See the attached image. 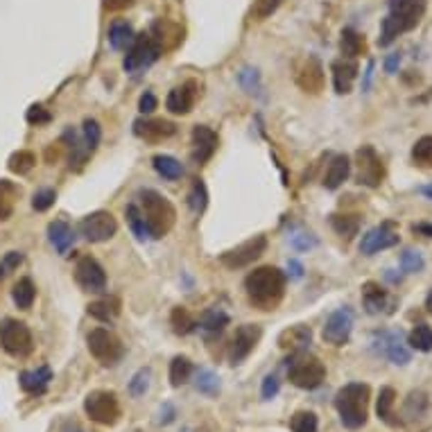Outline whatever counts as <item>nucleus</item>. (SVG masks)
Masks as SVG:
<instances>
[{"mask_svg": "<svg viewBox=\"0 0 432 432\" xmlns=\"http://www.w3.org/2000/svg\"><path fill=\"white\" fill-rule=\"evenodd\" d=\"M245 290L251 306L258 310H274L285 294V274L272 265L258 267L247 274Z\"/></svg>", "mask_w": 432, "mask_h": 432, "instance_id": "obj_1", "label": "nucleus"}, {"mask_svg": "<svg viewBox=\"0 0 432 432\" xmlns=\"http://www.w3.org/2000/svg\"><path fill=\"white\" fill-rule=\"evenodd\" d=\"M426 14V0H392L389 14L380 23L378 45H392L401 34L414 30Z\"/></svg>", "mask_w": 432, "mask_h": 432, "instance_id": "obj_2", "label": "nucleus"}, {"mask_svg": "<svg viewBox=\"0 0 432 432\" xmlns=\"http://www.w3.org/2000/svg\"><path fill=\"white\" fill-rule=\"evenodd\" d=\"M138 197H140V213L143 218H145L150 236L154 240H159L170 233V229L177 222V211L172 206V201L152 188L140 190Z\"/></svg>", "mask_w": 432, "mask_h": 432, "instance_id": "obj_3", "label": "nucleus"}, {"mask_svg": "<svg viewBox=\"0 0 432 432\" xmlns=\"http://www.w3.org/2000/svg\"><path fill=\"white\" fill-rule=\"evenodd\" d=\"M369 385L365 382H349L335 394V407H338L342 423L349 430H358L367 423V405H369Z\"/></svg>", "mask_w": 432, "mask_h": 432, "instance_id": "obj_4", "label": "nucleus"}, {"mask_svg": "<svg viewBox=\"0 0 432 432\" xmlns=\"http://www.w3.org/2000/svg\"><path fill=\"white\" fill-rule=\"evenodd\" d=\"M0 346L11 358H26L32 353L34 342L28 323L18 319H3L0 321Z\"/></svg>", "mask_w": 432, "mask_h": 432, "instance_id": "obj_5", "label": "nucleus"}, {"mask_svg": "<svg viewBox=\"0 0 432 432\" xmlns=\"http://www.w3.org/2000/svg\"><path fill=\"white\" fill-rule=\"evenodd\" d=\"M84 412L89 414L91 421L102 426H113L120 419V403L113 392L95 389L84 399Z\"/></svg>", "mask_w": 432, "mask_h": 432, "instance_id": "obj_6", "label": "nucleus"}, {"mask_svg": "<svg viewBox=\"0 0 432 432\" xmlns=\"http://www.w3.org/2000/svg\"><path fill=\"white\" fill-rule=\"evenodd\" d=\"M287 378H290V382L299 389H317L323 382V378H326V367H323L319 358L304 355L290 365Z\"/></svg>", "mask_w": 432, "mask_h": 432, "instance_id": "obj_7", "label": "nucleus"}, {"mask_svg": "<svg viewBox=\"0 0 432 432\" xmlns=\"http://www.w3.org/2000/svg\"><path fill=\"white\" fill-rule=\"evenodd\" d=\"M89 344V351L91 355L98 360V362L111 367L116 365L120 358H123L125 349H123V342H120L111 331L106 328H93L87 338Z\"/></svg>", "mask_w": 432, "mask_h": 432, "instance_id": "obj_8", "label": "nucleus"}, {"mask_svg": "<svg viewBox=\"0 0 432 432\" xmlns=\"http://www.w3.org/2000/svg\"><path fill=\"white\" fill-rule=\"evenodd\" d=\"M161 52H163L161 45L154 41L150 34H138V37H134V41H131V45H129L123 66H125L127 73H136V70L152 66L161 57Z\"/></svg>", "mask_w": 432, "mask_h": 432, "instance_id": "obj_9", "label": "nucleus"}, {"mask_svg": "<svg viewBox=\"0 0 432 432\" xmlns=\"http://www.w3.org/2000/svg\"><path fill=\"white\" fill-rule=\"evenodd\" d=\"M355 163H358V172L355 179L360 186L367 188H378L385 179V163H382L380 154L371 148V145H362L355 154Z\"/></svg>", "mask_w": 432, "mask_h": 432, "instance_id": "obj_10", "label": "nucleus"}, {"mask_svg": "<svg viewBox=\"0 0 432 432\" xmlns=\"http://www.w3.org/2000/svg\"><path fill=\"white\" fill-rule=\"evenodd\" d=\"M371 349H374L378 355L387 358L392 365H407V362H410V358H412L401 331H380V333H376L374 340H371Z\"/></svg>", "mask_w": 432, "mask_h": 432, "instance_id": "obj_11", "label": "nucleus"}, {"mask_svg": "<svg viewBox=\"0 0 432 432\" xmlns=\"http://www.w3.org/2000/svg\"><path fill=\"white\" fill-rule=\"evenodd\" d=\"M265 249H267V238L265 236H254V238L245 240L243 245L224 251V254L220 256V262L229 270L249 267L251 262L258 260L262 254H265Z\"/></svg>", "mask_w": 432, "mask_h": 432, "instance_id": "obj_12", "label": "nucleus"}, {"mask_svg": "<svg viewBox=\"0 0 432 432\" xmlns=\"http://www.w3.org/2000/svg\"><path fill=\"white\" fill-rule=\"evenodd\" d=\"M79 233L89 243H106L118 233V220L109 211H95L79 222Z\"/></svg>", "mask_w": 432, "mask_h": 432, "instance_id": "obj_13", "label": "nucleus"}, {"mask_svg": "<svg viewBox=\"0 0 432 432\" xmlns=\"http://www.w3.org/2000/svg\"><path fill=\"white\" fill-rule=\"evenodd\" d=\"M399 231L394 229V222H382L380 226H374L369 229L362 240H360V251L365 256H374L378 251H385L399 245Z\"/></svg>", "mask_w": 432, "mask_h": 432, "instance_id": "obj_14", "label": "nucleus"}, {"mask_svg": "<svg viewBox=\"0 0 432 432\" xmlns=\"http://www.w3.org/2000/svg\"><path fill=\"white\" fill-rule=\"evenodd\" d=\"M353 331V313L351 308H340L326 319V326L321 331V338L326 344L333 346H344L351 338Z\"/></svg>", "mask_w": 432, "mask_h": 432, "instance_id": "obj_15", "label": "nucleus"}, {"mask_svg": "<svg viewBox=\"0 0 432 432\" xmlns=\"http://www.w3.org/2000/svg\"><path fill=\"white\" fill-rule=\"evenodd\" d=\"M260 335H262V328L256 326V323H243V326H238V331L233 335V342H231V349H229L231 365L245 362L249 353L254 351L256 344L260 342Z\"/></svg>", "mask_w": 432, "mask_h": 432, "instance_id": "obj_16", "label": "nucleus"}, {"mask_svg": "<svg viewBox=\"0 0 432 432\" xmlns=\"http://www.w3.org/2000/svg\"><path fill=\"white\" fill-rule=\"evenodd\" d=\"M75 281L87 292H102L106 287V274L93 256H82L75 265Z\"/></svg>", "mask_w": 432, "mask_h": 432, "instance_id": "obj_17", "label": "nucleus"}, {"mask_svg": "<svg viewBox=\"0 0 432 432\" xmlns=\"http://www.w3.org/2000/svg\"><path fill=\"white\" fill-rule=\"evenodd\" d=\"M195 100H197V82L188 79V82L182 84V87H177V89H172L170 93H167L165 106H167V111H170V113L186 116V113L193 111Z\"/></svg>", "mask_w": 432, "mask_h": 432, "instance_id": "obj_18", "label": "nucleus"}, {"mask_svg": "<svg viewBox=\"0 0 432 432\" xmlns=\"http://www.w3.org/2000/svg\"><path fill=\"white\" fill-rule=\"evenodd\" d=\"M134 134L143 140L150 143H159L177 134V127L172 123H167L163 118H145V120H136L134 123Z\"/></svg>", "mask_w": 432, "mask_h": 432, "instance_id": "obj_19", "label": "nucleus"}, {"mask_svg": "<svg viewBox=\"0 0 432 432\" xmlns=\"http://www.w3.org/2000/svg\"><path fill=\"white\" fill-rule=\"evenodd\" d=\"M297 84L306 93H319L323 89V66L317 57L304 59V64L297 68Z\"/></svg>", "mask_w": 432, "mask_h": 432, "instance_id": "obj_20", "label": "nucleus"}, {"mask_svg": "<svg viewBox=\"0 0 432 432\" xmlns=\"http://www.w3.org/2000/svg\"><path fill=\"white\" fill-rule=\"evenodd\" d=\"M193 143L197 148V152H195L197 163H206L215 154V150H218V134L206 125H197L193 129Z\"/></svg>", "mask_w": 432, "mask_h": 432, "instance_id": "obj_21", "label": "nucleus"}, {"mask_svg": "<svg viewBox=\"0 0 432 432\" xmlns=\"http://www.w3.org/2000/svg\"><path fill=\"white\" fill-rule=\"evenodd\" d=\"M333 70V87H335V93L340 95H346L351 93L353 89V82L358 77V66L349 59H340V62H333L331 66Z\"/></svg>", "mask_w": 432, "mask_h": 432, "instance_id": "obj_22", "label": "nucleus"}, {"mask_svg": "<svg viewBox=\"0 0 432 432\" xmlns=\"http://www.w3.org/2000/svg\"><path fill=\"white\" fill-rule=\"evenodd\" d=\"M349 175H351L349 157H346V154H338V157H333V161L326 167V175H323V188H328V190L340 188L346 179H349Z\"/></svg>", "mask_w": 432, "mask_h": 432, "instance_id": "obj_23", "label": "nucleus"}, {"mask_svg": "<svg viewBox=\"0 0 432 432\" xmlns=\"http://www.w3.org/2000/svg\"><path fill=\"white\" fill-rule=\"evenodd\" d=\"M48 238H50L52 247L62 256H66L75 243V233H73V229H70V224L64 220H55V222L48 224Z\"/></svg>", "mask_w": 432, "mask_h": 432, "instance_id": "obj_24", "label": "nucleus"}, {"mask_svg": "<svg viewBox=\"0 0 432 432\" xmlns=\"http://www.w3.org/2000/svg\"><path fill=\"white\" fill-rule=\"evenodd\" d=\"M21 380V387L23 392H28V394H43L48 389V385H50V380H52V371L50 367H39V369H34V371H23V374L18 376Z\"/></svg>", "mask_w": 432, "mask_h": 432, "instance_id": "obj_25", "label": "nucleus"}, {"mask_svg": "<svg viewBox=\"0 0 432 432\" xmlns=\"http://www.w3.org/2000/svg\"><path fill=\"white\" fill-rule=\"evenodd\" d=\"M362 304H365V310L369 315H380V313H385V310H387L389 297L378 283L369 281V283L362 285Z\"/></svg>", "mask_w": 432, "mask_h": 432, "instance_id": "obj_26", "label": "nucleus"}, {"mask_svg": "<svg viewBox=\"0 0 432 432\" xmlns=\"http://www.w3.org/2000/svg\"><path fill=\"white\" fill-rule=\"evenodd\" d=\"M313 340V331L310 326H304V323H297V326H290L287 331L281 333L279 338V344L283 349H290V351H297V349H306Z\"/></svg>", "mask_w": 432, "mask_h": 432, "instance_id": "obj_27", "label": "nucleus"}, {"mask_svg": "<svg viewBox=\"0 0 432 432\" xmlns=\"http://www.w3.org/2000/svg\"><path fill=\"white\" fill-rule=\"evenodd\" d=\"M134 30H131V26L127 21H113L111 28H109V43L113 50H127V48L131 45V41H134Z\"/></svg>", "mask_w": 432, "mask_h": 432, "instance_id": "obj_28", "label": "nucleus"}, {"mask_svg": "<svg viewBox=\"0 0 432 432\" xmlns=\"http://www.w3.org/2000/svg\"><path fill=\"white\" fill-rule=\"evenodd\" d=\"M89 315L100 321H113L120 315V301L116 297L98 299V301L89 304Z\"/></svg>", "mask_w": 432, "mask_h": 432, "instance_id": "obj_29", "label": "nucleus"}, {"mask_svg": "<svg viewBox=\"0 0 432 432\" xmlns=\"http://www.w3.org/2000/svg\"><path fill=\"white\" fill-rule=\"evenodd\" d=\"M18 193H21L18 186L7 182V179H0V220H9L11 218Z\"/></svg>", "mask_w": 432, "mask_h": 432, "instance_id": "obj_30", "label": "nucleus"}, {"mask_svg": "<svg viewBox=\"0 0 432 432\" xmlns=\"http://www.w3.org/2000/svg\"><path fill=\"white\" fill-rule=\"evenodd\" d=\"M152 163H154V170H157L163 179H170V182H175V179L184 175V165L175 157H170V154H157V157L152 159Z\"/></svg>", "mask_w": 432, "mask_h": 432, "instance_id": "obj_31", "label": "nucleus"}, {"mask_svg": "<svg viewBox=\"0 0 432 432\" xmlns=\"http://www.w3.org/2000/svg\"><path fill=\"white\" fill-rule=\"evenodd\" d=\"M224 326H229V315H226L224 310H220V308L206 310V313H204L201 319H199V328L206 331V333H211V335L222 333Z\"/></svg>", "mask_w": 432, "mask_h": 432, "instance_id": "obj_32", "label": "nucleus"}, {"mask_svg": "<svg viewBox=\"0 0 432 432\" xmlns=\"http://www.w3.org/2000/svg\"><path fill=\"white\" fill-rule=\"evenodd\" d=\"M11 299H14L16 308L30 310L32 304H34V299H37V287H34V283L30 279H21L14 285V290H11Z\"/></svg>", "mask_w": 432, "mask_h": 432, "instance_id": "obj_33", "label": "nucleus"}, {"mask_svg": "<svg viewBox=\"0 0 432 432\" xmlns=\"http://www.w3.org/2000/svg\"><path fill=\"white\" fill-rule=\"evenodd\" d=\"M193 376V362L186 355H177L170 362V385L182 387Z\"/></svg>", "mask_w": 432, "mask_h": 432, "instance_id": "obj_34", "label": "nucleus"}, {"mask_svg": "<svg viewBox=\"0 0 432 432\" xmlns=\"http://www.w3.org/2000/svg\"><path fill=\"white\" fill-rule=\"evenodd\" d=\"M340 48H342V55L344 59H355L358 55L365 52V39L360 37V34L351 28H346L342 32V41H340Z\"/></svg>", "mask_w": 432, "mask_h": 432, "instance_id": "obj_35", "label": "nucleus"}, {"mask_svg": "<svg viewBox=\"0 0 432 432\" xmlns=\"http://www.w3.org/2000/svg\"><path fill=\"white\" fill-rule=\"evenodd\" d=\"M394 403H396V392L392 387H382L380 394H378L376 412H378V416L382 419V421L389 423V426H396V421L392 419L394 416Z\"/></svg>", "mask_w": 432, "mask_h": 432, "instance_id": "obj_36", "label": "nucleus"}, {"mask_svg": "<svg viewBox=\"0 0 432 432\" xmlns=\"http://www.w3.org/2000/svg\"><path fill=\"white\" fill-rule=\"evenodd\" d=\"M407 344L421 353L432 351V328L428 326V323H416L410 333V338H407Z\"/></svg>", "mask_w": 432, "mask_h": 432, "instance_id": "obj_37", "label": "nucleus"}, {"mask_svg": "<svg viewBox=\"0 0 432 432\" xmlns=\"http://www.w3.org/2000/svg\"><path fill=\"white\" fill-rule=\"evenodd\" d=\"M125 215H127V222L131 226V231H134V236L140 240H150V229H148V224H145V218H143V213H140V206H136V204H129V206L125 209Z\"/></svg>", "mask_w": 432, "mask_h": 432, "instance_id": "obj_38", "label": "nucleus"}, {"mask_svg": "<svg viewBox=\"0 0 432 432\" xmlns=\"http://www.w3.org/2000/svg\"><path fill=\"white\" fill-rule=\"evenodd\" d=\"M331 224H333L335 233L346 240H351L360 231V220L355 215H331Z\"/></svg>", "mask_w": 432, "mask_h": 432, "instance_id": "obj_39", "label": "nucleus"}, {"mask_svg": "<svg viewBox=\"0 0 432 432\" xmlns=\"http://www.w3.org/2000/svg\"><path fill=\"white\" fill-rule=\"evenodd\" d=\"M428 410V396L423 392H412L407 396L405 401V407H403V414L410 419V421H416V419H421Z\"/></svg>", "mask_w": 432, "mask_h": 432, "instance_id": "obj_40", "label": "nucleus"}, {"mask_svg": "<svg viewBox=\"0 0 432 432\" xmlns=\"http://www.w3.org/2000/svg\"><path fill=\"white\" fill-rule=\"evenodd\" d=\"M34 163H37V157H34L30 150H18V152H14V154L9 157L7 167H9V170L14 172V175L23 177V175H28V172L32 170Z\"/></svg>", "mask_w": 432, "mask_h": 432, "instance_id": "obj_41", "label": "nucleus"}, {"mask_svg": "<svg viewBox=\"0 0 432 432\" xmlns=\"http://www.w3.org/2000/svg\"><path fill=\"white\" fill-rule=\"evenodd\" d=\"M188 206L195 215H201L209 206V190H206V184L201 182V179H195L193 188H190V195H188Z\"/></svg>", "mask_w": 432, "mask_h": 432, "instance_id": "obj_42", "label": "nucleus"}, {"mask_svg": "<svg viewBox=\"0 0 432 432\" xmlns=\"http://www.w3.org/2000/svg\"><path fill=\"white\" fill-rule=\"evenodd\" d=\"M170 323H172V331H175L177 335H188V333H193V331H195V326H197L195 317L190 315L186 308H182V306L172 310V315H170Z\"/></svg>", "mask_w": 432, "mask_h": 432, "instance_id": "obj_43", "label": "nucleus"}, {"mask_svg": "<svg viewBox=\"0 0 432 432\" xmlns=\"http://www.w3.org/2000/svg\"><path fill=\"white\" fill-rule=\"evenodd\" d=\"M195 387L197 392L206 394V396H215L220 392V378L218 374H213L211 369H197L195 374Z\"/></svg>", "mask_w": 432, "mask_h": 432, "instance_id": "obj_44", "label": "nucleus"}, {"mask_svg": "<svg viewBox=\"0 0 432 432\" xmlns=\"http://www.w3.org/2000/svg\"><path fill=\"white\" fill-rule=\"evenodd\" d=\"M412 161L419 167H432V136H421L412 145Z\"/></svg>", "mask_w": 432, "mask_h": 432, "instance_id": "obj_45", "label": "nucleus"}, {"mask_svg": "<svg viewBox=\"0 0 432 432\" xmlns=\"http://www.w3.org/2000/svg\"><path fill=\"white\" fill-rule=\"evenodd\" d=\"M292 432H319V419L315 412L301 410L290 419Z\"/></svg>", "mask_w": 432, "mask_h": 432, "instance_id": "obj_46", "label": "nucleus"}, {"mask_svg": "<svg viewBox=\"0 0 432 432\" xmlns=\"http://www.w3.org/2000/svg\"><path fill=\"white\" fill-rule=\"evenodd\" d=\"M82 134H84V148L89 152H95L102 140V129L98 125V120L93 118H87L84 120V127H82Z\"/></svg>", "mask_w": 432, "mask_h": 432, "instance_id": "obj_47", "label": "nucleus"}, {"mask_svg": "<svg viewBox=\"0 0 432 432\" xmlns=\"http://www.w3.org/2000/svg\"><path fill=\"white\" fill-rule=\"evenodd\" d=\"M401 267L405 274H419L426 267V260L416 249H405L401 254Z\"/></svg>", "mask_w": 432, "mask_h": 432, "instance_id": "obj_48", "label": "nucleus"}, {"mask_svg": "<svg viewBox=\"0 0 432 432\" xmlns=\"http://www.w3.org/2000/svg\"><path fill=\"white\" fill-rule=\"evenodd\" d=\"M55 201H57V193H55V190H52V188H41V190H37V193H34V197H32V209L39 211V213H43V211L50 209Z\"/></svg>", "mask_w": 432, "mask_h": 432, "instance_id": "obj_49", "label": "nucleus"}, {"mask_svg": "<svg viewBox=\"0 0 432 432\" xmlns=\"http://www.w3.org/2000/svg\"><path fill=\"white\" fill-rule=\"evenodd\" d=\"M26 120L30 125H37V127H41V125H48L52 120V116H50V111L45 109V106H41V104H32L30 109H28V113H26Z\"/></svg>", "mask_w": 432, "mask_h": 432, "instance_id": "obj_50", "label": "nucleus"}, {"mask_svg": "<svg viewBox=\"0 0 432 432\" xmlns=\"http://www.w3.org/2000/svg\"><path fill=\"white\" fill-rule=\"evenodd\" d=\"M148 387H150V369H140L138 374L131 378L129 392L134 394V396H143V394L148 392Z\"/></svg>", "mask_w": 432, "mask_h": 432, "instance_id": "obj_51", "label": "nucleus"}, {"mask_svg": "<svg viewBox=\"0 0 432 432\" xmlns=\"http://www.w3.org/2000/svg\"><path fill=\"white\" fill-rule=\"evenodd\" d=\"M283 3V0H258L256 3V7H254V14H256V18H267V16H272L276 9H279V5Z\"/></svg>", "mask_w": 432, "mask_h": 432, "instance_id": "obj_52", "label": "nucleus"}, {"mask_svg": "<svg viewBox=\"0 0 432 432\" xmlns=\"http://www.w3.org/2000/svg\"><path fill=\"white\" fill-rule=\"evenodd\" d=\"M279 389H281V382H279V378H276L274 374L265 376V380H262V387H260L262 399H265V401L274 399V396L279 394Z\"/></svg>", "mask_w": 432, "mask_h": 432, "instance_id": "obj_53", "label": "nucleus"}, {"mask_svg": "<svg viewBox=\"0 0 432 432\" xmlns=\"http://www.w3.org/2000/svg\"><path fill=\"white\" fill-rule=\"evenodd\" d=\"M159 106V100H157V95H154L152 91H145L140 95V100H138V109L140 113H152L154 109Z\"/></svg>", "mask_w": 432, "mask_h": 432, "instance_id": "obj_54", "label": "nucleus"}, {"mask_svg": "<svg viewBox=\"0 0 432 432\" xmlns=\"http://www.w3.org/2000/svg\"><path fill=\"white\" fill-rule=\"evenodd\" d=\"M240 84H243L249 93H256L254 89L258 87V73H256V70H251V68H245L243 73H240Z\"/></svg>", "mask_w": 432, "mask_h": 432, "instance_id": "obj_55", "label": "nucleus"}, {"mask_svg": "<svg viewBox=\"0 0 432 432\" xmlns=\"http://www.w3.org/2000/svg\"><path fill=\"white\" fill-rule=\"evenodd\" d=\"M21 262H23V254H21V251H9V254L3 258V265H0V276L7 274L5 270H16Z\"/></svg>", "mask_w": 432, "mask_h": 432, "instance_id": "obj_56", "label": "nucleus"}, {"mask_svg": "<svg viewBox=\"0 0 432 432\" xmlns=\"http://www.w3.org/2000/svg\"><path fill=\"white\" fill-rule=\"evenodd\" d=\"M134 3H136V0H102L104 9H109V11H123V9H129Z\"/></svg>", "mask_w": 432, "mask_h": 432, "instance_id": "obj_57", "label": "nucleus"}, {"mask_svg": "<svg viewBox=\"0 0 432 432\" xmlns=\"http://www.w3.org/2000/svg\"><path fill=\"white\" fill-rule=\"evenodd\" d=\"M399 64H401V55H399V52H392V55L385 59V70L392 75V73H396V68H399Z\"/></svg>", "mask_w": 432, "mask_h": 432, "instance_id": "obj_58", "label": "nucleus"}, {"mask_svg": "<svg viewBox=\"0 0 432 432\" xmlns=\"http://www.w3.org/2000/svg\"><path fill=\"white\" fill-rule=\"evenodd\" d=\"M412 231H414V233H421V236H426V238H432V224H428V222H419V224L412 226Z\"/></svg>", "mask_w": 432, "mask_h": 432, "instance_id": "obj_59", "label": "nucleus"}, {"mask_svg": "<svg viewBox=\"0 0 432 432\" xmlns=\"http://www.w3.org/2000/svg\"><path fill=\"white\" fill-rule=\"evenodd\" d=\"M287 270H292V279H301V274H304V267L299 265L297 260H290V265H287Z\"/></svg>", "mask_w": 432, "mask_h": 432, "instance_id": "obj_60", "label": "nucleus"}, {"mask_svg": "<svg viewBox=\"0 0 432 432\" xmlns=\"http://www.w3.org/2000/svg\"><path fill=\"white\" fill-rule=\"evenodd\" d=\"M62 432H84V430H82V428H79L77 423H66Z\"/></svg>", "mask_w": 432, "mask_h": 432, "instance_id": "obj_61", "label": "nucleus"}, {"mask_svg": "<svg viewBox=\"0 0 432 432\" xmlns=\"http://www.w3.org/2000/svg\"><path fill=\"white\" fill-rule=\"evenodd\" d=\"M421 193H423V195H426L428 199H432V184L423 186V188H421Z\"/></svg>", "mask_w": 432, "mask_h": 432, "instance_id": "obj_62", "label": "nucleus"}, {"mask_svg": "<svg viewBox=\"0 0 432 432\" xmlns=\"http://www.w3.org/2000/svg\"><path fill=\"white\" fill-rule=\"evenodd\" d=\"M426 308H428V313L432 315V290H430L428 297H426Z\"/></svg>", "mask_w": 432, "mask_h": 432, "instance_id": "obj_63", "label": "nucleus"}]
</instances>
